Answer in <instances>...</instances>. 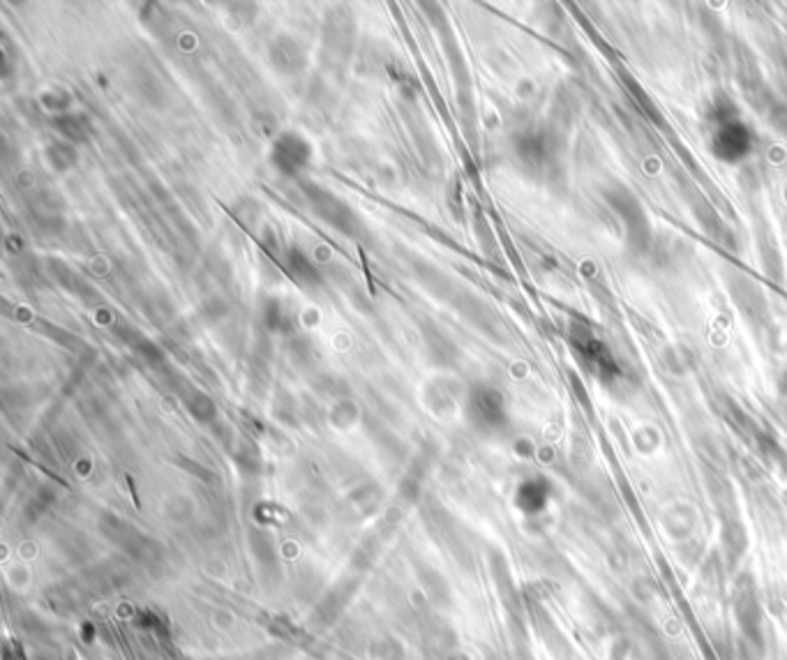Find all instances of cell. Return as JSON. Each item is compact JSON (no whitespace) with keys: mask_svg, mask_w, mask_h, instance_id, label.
Here are the masks:
<instances>
[{"mask_svg":"<svg viewBox=\"0 0 787 660\" xmlns=\"http://www.w3.org/2000/svg\"><path fill=\"white\" fill-rule=\"evenodd\" d=\"M582 354L584 360H587V365L594 370L596 374H607V370H614V363L610 354H607V349L603 347V342L598 340H582Z\"/></svg>","mask_w":787,"mask_h":660,"instance_id":"obj_2","label":"cell"},{"mask_svg":"<svg viewBox=\"0 0 787 660\" xmlns=\"http://www.w3.org/2000/svg\"><path fill=\"white\" fill-rule=\"evenodd\" d=\"M714 150L725 162H737L751 150V132L737 120H727L721 130L716 132Z\"/></svg>","mask_w":787,"mask_h":660,"instance_id":"obj_1","label":"cell"}]
</instances>
